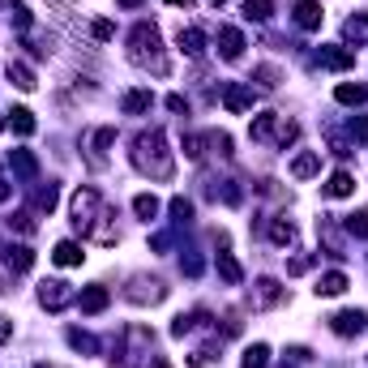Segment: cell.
I'll return each mask as SVG.
<instances>
[{
  "instance_id": "1",
  "label": "cell",
  "mask_w": 368,
  "mask_h": 368,
  "mask_svg": "<svg viewBox=\"0 0 368 368\" xmlns=\"http://www.w3.org/2000/svg\"><path fill=\"white\" fill-rule=\"evenodd\" d=\"M133 167L141 176H150V180H172L176 163H172V150H167V141H163L159 129L137 133V141H133Z\"/></svg>"
},
{
  "instance_id": "2",
  "label": "cell",
  "mask_w": 368,
  "mask_h": 368,
  "mask_svg": "<svg viewBox=\"0 0 368 368\" xmlns=\"http://www.w3.org/2000/svg\"><path fill=\"white\" fill-rule=\"evenodd\" d=\"M129 61H133L137 69L159 73V77L172 73V65H167V56H163V39H159V30H154L150 22H137V26H133V34H129Z\"/></svg>"
},
{
  "instance_id": "3",
  "label": "cell",
  "mask_w": 368,
  "mask_h": 368,
  "mask_svg": "<svg viewBox=\"0 0 368 368\" xmlns=\"http://www.w3.org/2000/svg\"><path fill=\"white\" fill-rule=\"evenodd\" d=\"M248 133H253V141H274V146H287V141H296V137H300V125H296V120H287V116H279V112H266V116H257V120L248 125Z\"/></svg>"
},
{
  "instance_id": "4",
  "label": "cell",
  "mask_w": 368,
  "mask_h": 368,
  "mask_svg": "<svg viewBox=\"0 0 368 368\" xmlns=\"http://www.w3.org/2000/svg\"><path fill=\"white\" fill-rule=\"evenodd\" d=\"M77 296H73V287L69 283H61V279H47V283H39V304L47 308V312H61L65 304H73Z\"/></svg>"
},
{
  "instance_id": "5",
  "label": "cell",
  "mask_w": 368,
  "mask_h": 368,
  "mask_svg": "<svg viewBox=\"0 0 368 368\" xmlns=\"http://www.w3.org/2000/svg\"><path fill=\"white\" fill-rule=\"evenodd\" d=\"M133 304H159V300H167V287L159 283V279H146V274H137L133 279V287L125 291Z\"/></svg>"
},
{
  "instance_id": "6",
  "label": "cell",
  "mask_w": 368,
  "mask_h": 368,
  "mask_svg": "<svg viewBox=\"0 0 368 368\" xmlns=\"http://www.w3.org/2000/svg\"><path fill=\"white\" fill-rule=\"evenodd\" d=\"M223 103H227V112H248L253 108V86H244V82H227L223 86Z\"/></svg>"
},
{
  "instance_id": "7",
  "label": "cell",
  "mask_w": 368,
  "mask_h": 368,
  "mask_svg": "<svg viewBox=\"0 0 368 368\" xmlns=\"http://www.w3.org/2000/svg\"><path fill=\"white\" fill-rule=\"evenodd\" d=\"M322 172V150H300L296 159H291V176L296 180H308V176H317Z\"/></svg>"
},
{
  "instance_id": "8",
  "label": "cell",
  "mask_w": 368,
  "mask_h": 368,
  "mask_svg": "<svg viewBox=\"0 0 368 368\" xmlns=\"http://www.w3.org/2000/svg\"><path fill=\"white\" fill-rule=\"evenodd\" d=\"M330 326H334V334H343V338H351V334H360V330L368 326V317H364V312H360V308H347V312H338V317H334Z\"/></svg>"
},
{
  "instance_id": "9",
  "label": "cell",
  "mask_w": 368,
  "mask_h": 368,
  "mask_svg": "<svg viewBox=\"0 0 368 368\" xmlns=\"http://www.w3.org/2000/svg\"><path fill=\"white\" fill-rule=\"evenodd\" d=\"M219 51H223V61H240V51H244V34L236 26H219Z\"/></svg>"
},
{
  "instance_id": "10",
  "label": "cell",
  "mask_w": 368,
  "mask_h": 368,
  "mask_svg": "<svg viewBox=\"0 0 368 368\" xmlns=\"http://www.w3.org/2000/svg\"><path fill=\"white\" fill-rule=\"evenodd\" d=\"M322 5H317V0H300V5H296V26L300 30H317L322 26Z\"/></svg>"
},
{
  "instance_id": "11",
  "label": "cell",
  "mask_w": 368,
  "mask_h": 368,
  "mask_svg": "<svg viewBox=\"0 0 368 368\" xmlns=\"http://www.w3.org/2000/svg\"><path fill=\"white\" fill-rule=\"evenodd\" d=\"M317 65L322 69H351L355 56H351V51H343V47H326V51H317Z\"/></svg>"
},
{
  "instance_id": "12",
  "label": "cell",
  "mask_w": 368,
  "mask_h": 368,
  "mask_svg": "<svg viewBox=\"0 0 368 368\" xmlns=\"http://www.w3.org/2000/svg\"><path fill=\"white\" fill-rule=\"evenodd\" d=\"M322 193H326V197H351V193H355V176H351V172H334Z\"/></svg>"
},
{
  "instance_id": "13",
  "label": "cell",
  "mask_w": 368,
  "mask_h": 368,
  "mask_svg": "<svg viewBox=\"0 0 368 368\" xmlns=\"http://www.w3.org/2000/svg\"><path fill=\"white\" fill-rule=\"evenodd\" d=\"M108 287H86L82 296H77V304H82V312H103V308H108Z\"/></svg>"
},
{
  "instance_id": "14",
  "label": "cell",
  "mask_w": 368,
  "mask_h": 368,
  "mask_svg": "<svg viewBox=\"0 0 368 368\" xmlns=\"http://www.w3.org/2000/svg\"><path fill=\"white\" fill-rule=\"evenodd\" d=\"M150 103H154L150 90H129L120 108H125V116H141V112H150Z\"/></svg>"
},
{
  "instance_id": "15",
  "label": "cell",
  "mask_w": 368,
  "mask_h": 368,
  "mask_svg": "<svg viewBox=\"0 0 368 368\" xmlns=\"http://www.w3.org/2000/svg\"><path fill=\"white\" fill-rule=\"evenodd\" d=\"M82 257H86V253H82L73 240H61L56 253H51V261H56V266H82Z\"/></svg>"
},
{
  "instance_id": "16",
  "label": "cell",
  "mask_w": 368,
  "mask_h": 368,
  "mask_svg": "<svg viewBox=\"0 0 368 368\" xmlns=\"http://www.w3.org/2000/svg\"><path fill=\"white\" fill-rule=\"evenodd\" d=\"M5 266L22 274V270H30V266H34V253H30L26 244H18V248H9V253H5Z\"/></svg>"
},
{
  "instance_id": "17",
  "label": "cell",
  "mask_w": 368,
  "mask_h": 368,
  "mask_svg": "<svg viewBox=\"0 0 368 368\" xmlns=\"http://www.w3.org/2000/svg\"><path fill=\"white\" fill-rule=\"evenodd\" d=\"M343 291H347V274L330 270V274H322V279H317V296H343Z\"/></svg>"
},
{
  "instance_id": "18",
  "label": "cell",
  "mask_w": 368,
  "mask_h": 368,
  "mask_svg": "<svg viewBox=\"0 0 368 368\" xmlns=\"http://www.w3.org/2000/svg\"><path fill=\"white\" fill-rule=\"evenodd\" d=\"M279 300H283V287H279L274 279H261V283H257V304H261V308H270V304H279Z\"/></svg>"
},
{
  "instance_id": "19",
  "label": "cell",
  "mask_w": 368,
  "mask_h": 368,
  "mask_svg": "<svg viewBox=\"0 0 368 368\" xmlns=\"http://www.w3.org/2000/svg\"><path fill=\"white\" fill-rule=\"evenodd\" d=\"M9 163H13V172H18L22 180H30V176L39 172V163H34V154H30V150H13V159H9Z\"/></svg>"
},
{
  "instance_id": "20",
  "label": "cell",
  "mask_w": 368,
  "mask_h": 368,
  "mask_svg": "<svg viewBox=\"0 0 368 368\" xmlns=\"http://www.w3.org/2000/svg\"><path fill=\"white\" fill-rule=\"evenodd\" d=\"M133 210H137V219H154V215H159V197H154V193H137L133 197Z\"/></svg>"
},
{
  "instance_id": "21",
  "label": "cell",
  "mask_w": 368,
  "mask_h": 368,
  "mask_svg": "<svg viewBox=\"0 0 368 368\" xmlns=\"http://www.w3.org/2000/svg\"><path fill=\"white\" fill-rule=\"evenodd\" d=\"M334 99H338V103H347V108H360V103L368 99V90H364V86H351V82H343V86L334 90Z\"/></svg>"
},
{
  "instance_id": "22",
  "label": "cell",
  "mask_w": 368,
  "mask_h": 368,
  "mask_svg": "<svg viewBox=\"0 0 368 368\" xmlns=\"http://www.w3.org/2000/svg\"><path fill=\"white\" fill-rule=\"evenodd\" d=\"M9 82H13L18 90H34V73H30L22 61H9Z\"/></svg>"
},
{
  "instance_id": "23",
  "label": "cell",
  "mask_w": 368,
  "mask_h": 368,
  "mask_svg": "<svg viewBox=\"0 0 368 368\" xmlns=\"http://www.w3.org/2000/svg\"><path fill=\"white\" fill-rule=\"evenodd\" d=\"M343 39H347V43H368V13H364V18H351V22L343 26Z\"/></svg>"
},
{
  "instance_id": "24",
  "label": "cell",
  "mask_w": 368,
  "mask_h": 368,
  "mask_svg": "<svg viewBox=\"0 0 368 368\" xmlns=\"http://www.w3.org/2000/svg\"><path fill=\"white\" fill-rule=\"evenodd\" d=\"M219 274H223V283H231V287H240V279H244L231 253H219Z\"/></svg>"
},
{
  "instance_id": "25",
  "label": "cell",
  "mask_w": 368,
  "mask_h": 368,
  "mask_svg": "<svg viewBox=\"0 0 368 368\" xmlns=\"http://www.w3.org/2000/svg\"><path fill=\"white\" fill-rule=\"evenodd\" d=\"M180 47L189 51V56H201V47H205V34H201L197 26H189V30H180Z\"/></svg>"
},
{
  "instance_id": "26",
  "label": "cell",
  "mask_w": 368,
  "mask_h": 368,
  "mask_svg": "<svg viewBox=\"0 0 368 368\" xmlns=\"http://www.w3.org/2000/svg\"><path fill=\"white\" fill-rule=\"evenodd\" d=\"M274 13V0H244V18H253V22H266Z\"/></svg>"
},
{
  "instance_id": "27",
  "label": "cell",
  "mask_w": 368,
  "mask_h": 368,
  "mask_svg": "<svg viewBox=\"0 0 368 368\" xmlns=\"http://www.w3.org/2000/svg\"><path fill=\"white\" fill-rule=\"evenodd\" d=\"M244 368H270V347L266 343H257L244 351Z\"/></svg>"
},
{
  "instance_id": "28",
  "label": "cell",
  "mask_w": 368,
  "mask_h": 368,
  "mask_svg": "<svg viewBox=\"0 0 368 368\" xmlns=\"http://www.w3.org/2000/svg\"><path fill=\"white\" fill-rule=\"evenodd\" d=\"M343 227H347L351 236H360V240H364V236H368V210H360V215H347V223H343Z\"/></svg>"
},
{
  "instance_id": "29",
  "label": "cell",
  "mask_w": 368,
  "mask_h": 368,
  "mask_svg": "<svg viewBox=\"0 0 368 368\" xmlns=\"http://www.w3.org/2000/svg\"><path fill=\"white\" fill-rule=\"evenodd\" d=\"M13 129H18L22 137H30V133H34V116H30L26 108H13Z\"/></svg>"
},
{
  "instance_id": "30",
  "label": "cell",
  "mask_w": 368,
  "mask_h": 368,
  "mask_svg": "<svg viewBox=\"0 0 368 368\" xmlns=\"http://www.w3.org/2000/svg\"><path fill=\"white\" fill-rule=\"evenodd\" d=\"M270 240H274V244H291V240H296V227H291V223H283V219H279V223H274V227H270Z\"/></svg>"
},
{
  "instance_id": "31",
  "label": "cell",
  "mask_w": 368,
  "mask_h": 368,
  "mask_svg": "<svg viewBox=\"0 0 368 368\" xmlns=\"http://www.w3.org/2000/svg\"><path fill=\"white\" fill-rule=\"evenodd\" d=\"M34 205H39V210H51V205H56V184L39 189V193H34Z\"/></svg>"
},
{
  "instance_id": "32",
  "label": "cell",
  "mask_w": 368,
  "mask_h": 368,
  "mask_svg": "<svg viewBox=\"0 0 368 368\" xmlns=\"http://www.w3.org/2000/svg\"><path fill=\"white\" fill-rule=\"evenodd\" d=\"M90 34H94V39H99V43H103V39H112V34H116V26H112V22H108V18H99V22H94V26H90Z\"/></svg>"
},
{
  "instance_id": "33",
  "label": "cell",
  "mask_w": 368,
  "mask_h": 368,
  "mask_svg": "<svg viewBox=\"0 0 368 368\" xmlns=\"http://www.w3.org/2000/svg\"><path fill=\"white\" fill-rule=\"evenodd\" d=\"M172 215H176V223H189V219H193V205H189L184 197H176V201H172Z\"/></svg>"
},
{
  "instance_id": "34",
  "label": "cell",
  "mask_w": 368,
  "mask_h": 368,
  "mask_svg": "<svg viewBox=\"0 0 368 368\" xmlns=\"http://www.w3.org/2000/svg\"><path fill=\"white\" fill-rule=\"evenodd\" d=\"M9 13H13V26H18V30H30V9H26V5H13Z\"/></svg>"
},
{
  "instance_id": "35",
  "label": "cell",
  "mask_w": 368,
  "mask_h": 368,
  "mask_svg": "<svg viewBox=\"0 0 368 368\" xmlns=\"http://www.w3.org/2000/svg\"><path fill=\"white\" fill-rule=\"evenodd\" d=\"M257 82H261V86H279V69H274V65H261V69H257Z\"/></svg>"
},
{
  "instance_id": "36",
  "label": "cell",
  "mask_w": 368,
  "mask_h": 368,
  "mask_svg": "<svg viewBox=\"0 0 368 368\" xmlns=\"http://www.w3.org/2000/svg\"><path fill=\"white\" fill-rule=\"evenodd\" d=\"M69 343H73L77 351H94V338H90V334H82V330H73V334H69Z\"/></svg>"
},
{
  "instance_id": "37",
  "label": "cell",
  "mask_w": 368,
  "mask_h": 368,
  "mask_svg": "<svg viewBox=\"0 0 368 368\" xmlns=\"http://www.w3.org/2000/svg\"><path fill=\"white\" fill-rule=\"evenodd\" d=\"M308 266H312V257H291L287 261V274H304Z\"/></svg>"
},
{
  "instance_id": "38",
  "label": "cell",
  "mask_w": 368,
  "mask_h": 368,
  "mask_svg": "<svg viewBox=\"0 0 368 368\" xmlns=\"http://www.w3.org/2000/svg\"><path fill=\"white\" fill-rule=\"evenodd\" d=\"M167 108H172V112H189V103H184L180 94H172V99H167Z\"/></svg>"
},
{
  "instance_id": "39",
  "label": "cell",
  "mask_w": 368,
  "mask_h": 368,
  "mask_svg": "<svg viewBox=\"0 0 368 368\" xmlns=\"http://www.w3.org/2000/svg\"><path fill=\"white\" fill-rule=\"evenodd\" d=\"M9 334H13V322H5V317H0V343H5Z\"/></svg>"
},
{
  "instance_id": "40",
  "label": "cell",
  "mask_w": 368,
  "mask_h": 368,
  "mask_svg": "<svg viewBox=\"0 0 368 368\" xmlns=\"http://www.w3.org/2000/svg\"><path fill=\"white\" fill-rule=\"evenodd\" d=\"M355 137H364V141H368V120H355Z\"/></svg>"
},
{
  "instance_id": "41",
  "label": "cell",
  "mask_w": 368,
  "mask_h": 368,
  "mask_svg": "<svg viewBox=\"0 0 368 368\" xmlns=\"http://www.w3.org/2000/svg\"><path fill=\"white\" fill-rule=\"evenodd\" d=\"M167 5H176V9H189V5H193V0H167Z\"/></svg>"
},
{
  "instance_id": "42",
  "label": "cell",
  "mask_w": 368,
  "mask_h": 368,
  "mask_svg": "<svg viewBox=\"0 0 368 368\" xmlns=\"http://www.w3.org/2000/svg\"><path fill=\"white\" fill-rule=\"evenodd\" d=\"M116 5H125V9H137V5H141V0H116Z\"/></svg>"
},
{
  "instance_id": "43",
  "label": "cell",
  "mask_w": 368,
  "mask_h": 368,
  "mask_svg": "<svg viewBox=\"0 0 368 368\" xmlns=\"http://www.w3.org/2000/svg\"><path fill=\"white\" fill-rule=\"evenodd\" d=\"M210 5H223V0H210Z\"/></svg>"
},
{
  "instance_id": "44",
  "label": "cell",
  "mask_w": 368,
  "mask_h": 368,
  "mask_svg": "<svg viewBox=\"0 0 368 368\" xmlns=\"http://www.w3.org/2000/svg\"><path fill=\"white\" fill-rule=\"evenodd\" d=\"M0 129H5V120H0Z\"/></svg>"
}]
</instances>
